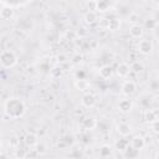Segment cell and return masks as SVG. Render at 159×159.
<instances>
[{
    "instance_id": "6da1fadb",
    "label": "cell",
    "mask_w": 159,
    "mask_h": 159,
    "mask_svg": "<svg viewBox=\"0 0 159 159\" xmlns=\"http://www.w3.org/2000/svg\"><path fill=\"white\" fill-rule=\"evenodd\" d=\"M4 113L10 119H19L25 116L26 106L20 98H9L4 103Z\"/></svg>"
},
{
    "instance_id": "7a4b0ae2",
    "label": "cell",
    "mask_w": 159,
    "mask_h": 159,
    "mask_svg": "<svg viewBox=\"0 0 159 159\" xmlns=\"http://www.w3.org/2000/svg\"><path fill=\"white\" fill-rule=\"evenodd\" d=\"M0 63L4 68H12L17 63V56L11 50H5L0 55Z\"/></svg>"
},
{
    "instance_id": "3957f363",
    "label": "cell",
    "mask_w": 159,
    "mask_h": 159,
    "mask_svg": "<svg viewBox=\"0 0 159 159\" xmlns=\"http://www.w3.org/2000/svg\"><path fill=\"white\" fill-rule=\"evenodd\" d=\"M153 48H154V45H153L152 40H149V39H143L138 43V51L142 55H149L153 51Z\"/></svg>"
},
{
    "instance_id": "277c9868",
    "label": "cell",
    "mask_w": 159,
    "mask_h": 159,
    "mask_svg": "<svg viewBox=\"0 0 159 159\" xmlns=\"http://www.w3.org/2000/svg\"><path fill=\"white\" fill-rule=\"evenodd\" d=\"M96 103H97V99H96V96L93 93L87 92L81 98V104L84 108H93L96 106Z\"/></svg>"
},
{
    "instance_id": "5b68a950",
    "label": "cell",
    "mask_w": 159,
    "mask_h": 159,
    "mask_svg": "<svg viewBox=\"0 0 159 159\" xmlns=\"http://www.w3.org/2000/svg\"><path fill=\"white\" fill-rule=\"evenodd\" d=\"M24 143L26 147L29 148H35L37 144H39V135L36 133H32V132H29L25 134L24 137Z\"/></svg>"
},
{
    "instance_id": "8992f818",
    "label": "cell",
    "mask_w": 159,
    "mask_h": 159,
    "mask_svg": "<svg viewBox=\"0 0 159 159\" xmlns=\"http://www.w3.org/2000/svg\"><path fill=\"white\" fill-rule=\"evenodd\" d=\"M122 93L124 94V96H127V97H129V96H132L133 93H135V91H137V84H135V82H133V81H125L123 84H122Z\"/></svg>"
},
{
    "instance_id": "52a82bcc",
    "label": "cell",
    "mask_w": 159,
    "mask_h": 159,
    "mask_svg": "<svg viewBox=\"0 0 159 159\" xmlns=\"http://www.w3.org/2000/svg\"><path fill=\"white\" fill-rule=\"evenodd\" d=\"M130 72H132L130 66H129L127 62H120V63L117 66V68H116V73H117V76H118V77H122V78L127 77Z\"/></svg>"
},
{
    "instance_id": "ba28073f",
    "label": "cell",
    "mask_w": 159,
    "mask_h": 159,
    "mask_svg": "<svg viewBox=\"0 0 159 159\" xmlns=\"http://www.w3.org/2000/svg\"><path fill=\"white\" fill-rule=\"evenodd\" d=\"M129 35L133 39H140L144 35V27L142 25H139V24L130 25V27H129Z\"/></svg>"
},
{
    "instance_id": "9c48e42d",
    "label": "cell",
    "mask_w": 159,
    "mask_h": 159,
    "mask_svg": "<svg viewBox=\"0 0 159 159\" xmlns=\"http://www.w3.org/2000/svg\"><path fill=\"white\" fill-rule=\"evenodd\" d=\"M118 109L122 113H129L133 109V102H132V99H129V98L120 99L119 103H118Z\"/></svg>"
},
{
    "instance_id": "30bf717a",
    "label": "cell",
    "mask_w": 159,
    "mask_h": 159,
    "mask_svg": "<svg viewBox=\"0 0 159 159\" xmlns=\"http://www.w3.org/2000/svg\"><path fill=\"white\" fill-rule=\"evenodd\" d=\"M96 127H97V120H96V118H93V117H86V118L82 119V128H83L84 130L89 132V130L96 129Z\"/></svg>"
},
{
    "instance_id": "8fae6325",
    "label": "cell",
    "mask_w": 159,
    "mask_h": 159,
    "mask_svg": "<svg viewBox=\"0 0 159 159\" xmlns=\"http://www.w3.org/2000/svg\"><path fill=\"white\" fill-rule=\"evenodd\" d=\"M145 138L142 137V135H134L132 139H130V145L138 150H142L144 147H145Z\"/></svg>"
},
{
    "instance_id": "7c38bea8",
    "label": "cell",
    "mask_w": 159,
    "mask_h": 159,
    "mask_svg": "<svg viewBox=\"0 0 159 159\" xmlns=\"http://www.w3.org/2000/svg\"><path fill=\"white\" fill-rule=\"evenodd\" d=\"M117 132H118L119 135L127 137V135H129L132 133V127H130V124H128L125 122H122V123H119L117 125Z\"/></svg>"
},
{
    "instance_id": "4fadbf2b",
    "label": "cell",
    "mask_w": 159,
    "mask_h": 159,
    "mask_svg": "<svg viewBox=\"0 0 159 159\" xmlns=\"http://www.w3.org/2000/svg\"><path fill=\"white\" fill-rule=\"evenodd\" d=\"M14 14H15V11H14V9L11 6L4 5L1 7V10H0V17L2 20H10V19H12L14 17Z\"/></svg>"
},
{
    "instance_id": "5bb4252c",
    "label": "cell",
    "mask_w": 159,
    "mask_h": 159,
    "mask_svg": "<svg viewBox=\"0 0 159 159\" xmlns=\"http://www.w3.org/2000/svg\"><path fill=\"white\" fill-rule=\"evenodd\" d=\"M75 88L80 92H86L89 88V82L86 78H76L75 81Z\"/></svg>"
},
{
    "instance_id": "9a60e30c",
    "label": "cell",
    "mask_w": 159,
    "mask_h": 159,
    "mask_svg": "<svg viewBox=\"0 0 159 159\" xmlns=\"http://www.w3.org/2000/svg\"><path fill=\"white\" fill-rule=\"evenodd\" d=\"M120 27V20L119 17H112L108 20V24H107V30L111 31V32H116L118 31Z\"/></svg>"
},
{
    "instance_id": "2e32d148",
    "label": "cell",
    "mask_w": 159,
    "mask_h": 159,
    "mask_svg": "<svg viewBox=\"0 0 159 159\" xmlns=\"http://www.w3.org/2000/svg\"><path fill=\"white\" fill-rule=\"evenodd\" d=\"M99 76L103 80H108L113 76V68L109 66V65H103L101 68H99Z\"/></svg>"
},
{
    "instance_id": "e0dca14e",
    "label": "cell",
    "mask_w": 159,
    "mask_h": 159,
    "mask_svg": "<svg viewBox=\"0 0 159 159\" xmlns=\"http://www.w3.org/2000/svg\"><path fill=\"white\" fill-rule=\"evenodd\" d=\"M157 119H158V114H157V112L154 109H145V112H144V120L147 123L152 124Z\"/></svg>"
},
{
    "instance_id": "ac0fdd59",
    "label": "cell",
    "mask_w": 159,
    "mask_h": 159,
    "mask_svg": "<svg viewBox=\"0 0 159 159\" xmlns=\"http://www.w3.org/2000/svg\"><path fill=\"white\" fill-rule=\"evenodd\" d=\"M97 20H98V19H97L96 11H87V12L84 14V16H83V21H84V24H87V25H93Z\"/></svg>"
},
{
    "instance_id": "d6986e66",
    "label": "cell",
    "mask_w": 159,
    "mask_h": 159,
    "mask_svg": "<svg viewBox=\"0 0 159 159\" xmlns=\"http://www.w3.org/2000/svg\"><path fill=\"white\" fill-rule=\"evenodd\" d=\"M128 145H129V143H128V140L124 139V138H119V139L116 142V149H117L118 152H120V153H124V150L128 148Z\"/></svg>"
},
{
    "instance_id": "ffe728a7",
    "label": "cell",
    "mask_w": 159,
    "mask_h": 159,
    "mask_svg": "<svg viewBox=\"0 0 159 159\" xmlns=\"http://www.w3.org/2000/svg\"><path fill=\"white\" fill-rule=\"evenodd\" d=\"M123 155H124L125 158H137V157L139 155V150H138V149H135V148H133V147L129 144V145H128V148L124 150Z\"/></svg>"
},
{
    "instance_id": "44dd1931",
    "label": "cell",
    "mask_w": 159,
    "mask_h": 159,
    "mask_svg": "<svg viewBox=\"0 0 159 159\" xmlns=\"http://www.w3.org/2000/svg\"><path fill=\"white\" fill-rule=\"evenodd\" d=\"M112 147L109 145V144H103V145H101V148H99V157H102V158H107V157H109L111 154H112Z\"/></svg>"
},
{
    "instance_id": "7402d4cb",
    "label": "cell",
    "mask_w": 159,
    "mask_h": 159,
    "mask_svg": "<svg viewBox=\"0 0 159 159\" xmlns=\"http://www.w3.org/2000/svg\"><path fill=\"white\" fill-rule=\"evenodd\" d=\"M62 73H63V68L61 66H56L53 67L51 71H50V76L53 78V80H58L62 77Z\"/></svg>"
},
{
    "instance_id": "603a6c76",
    "label": "cell",
    "mask_w": 159,
    "mask_h": 159,
    "mask_svg": "<svg viewBox=\"0 0 159 159\" xmlns=\"http://www.w3.org/2000/svg\"><path fill=\"white\" fill-rule=\"evenodd\" d=\"M109 9V1L108 0H99L97 1V11L104 12Z\"/></svg>"
},
{
    "instance_id": "cb8c5ba5",
    "label": "cell",
    "mask_w": 159,
    "mask_h": 159,
    "mask_svg": "<svg viewBox=\"0 0 159 159\" xmlns=\"http://www.w3.org/2000/svg\"><path fill=\"white\" fill-rule=\"evenodd\" d=\"M139 19H140V16H139L137 12H130V14L128 15V17H127V21H128L130 25H135V24L139 22Z\"/></svg>"
},
{
    "instance_id": "d4e9b609",
    "label": "cell",
    "mask_w": 159,
    "mask_h": 159,
    "mask_svg": "<svg viewBox=\"0 0 159 159\" xmlns=\"http://www.w3.org/2000/svg\"><path fill=\"white\" fill-rule=\"evenodd\" d=\"M144 26H145L147 30H154L157 27V22H155L154 19H148V20H145Z\"/></svg>"
},
{
    "instance_id": "484cf974",
    "label": "cell",
    "mask_w": 159,
    "mask_h": 159,
    "mask_svg": "<svg viewBox=\"0 0 159 159\" xmlns=\"http://www.w3.org/2000/svg\"><path fill=\"white\" fill-rule=\"evenodd\" d=\"M130 70H132L134 73H139V72H142V70H143V65H142L140 62H133V63L130 65Z\"/></svg>"
},
{
    "instance_id": "4316f807",
    "label": "cell",
    "mask_w": 159,
    "mask_h": 159,
    "mask_svg": "<svg viewBox=\"0 0 159 159\" xmlns=\"http://www.w3.org/2000/svg\"><path fill=\"white\" fill-rule=\"evenodd\" d=\"M9 145H10V148H12V149L19 148V147H20V139L16 138V137H11L10 140H9Z\"/></svg>"
},
{
    "instance_id": "83f0119b",
    "label": "cell",
    "mask_w": 159,
    "mask_h": 159,
    "mask_svg": "<svg viewBox=\"0 0 159 159\" xmlns=\"http://www.w3.org/2000/svg\"><path fill=\"white\" fill-rule=\"evenodd\" d=\"M14 150H15V153H14L15 158H20V159L26 158V150H25V149H21V148L19 147V148H16V149H14Z\"/></svg>"
},
{
    "instance_id": "f1b7e54d",
    "label": "cell",
    "mask_w": 159,
    "mask_h": 159,
    "mask_svg": "<svg viewBox=\"0 0 159 159\" xmlns=\"http://www.w3.org/2000/svg\"><path fill=\"white\" fill-rule=\"evenodd\" d=\"M86 5L88 11H97V0H88Z\"/></svg>"
},
{
    "instance_id": "f546056e",
    "label": "cell",
    "mask_w": 159,
    "mask_h": 159,
    "mask_svg": "<svg viewBox=\"0 0 159 159\" xmlns=\"http://www.w3.org/2000/svg\"><path fill=\"white\" fill-rule=\"evenodd\" d=\"M65 36H66V39H67V40L73 41V40H76V39H77V32H76L75 30H68V31H66Z\"/></svg>"
},
{
    "instance_id": "4dcf8cb0",
    "label": "cell",
    "mask_w": 159,
    "mask_h": 159,
    "mask_svg": "<svg viewBox=\"0 0 159 159\" xmlns=\"http://www.w3.org/2000/svg\"><path fill=\"white\" fill-rule=\"evenodd\" d=\"M41 154L39 153V150L35 148V149H30L29 152H26V158H39Z\"/></svg>"
},
{
    "instance_id": "1f68e13d",
    "label": "cell",
    "mask_w": 159,
    "mask_h": 159,
    "mask_svg": "<svg viewBox=\"0 0 159 159\" xmlns=\"http://www.w3.org/2000/svg\"><path fill=\"white\" fill-rule=\"evenodd\" d=\"M82 60H83V56H82L81 53H75V55L72 56V58H71L72 63H75V65L81 63V62H82Z\"/></svg>"
},
{
    "instance_id": "d6a6232c",
    "label": "cell",
    "mask_w": 159,
    "mask_h": 159,
    "mask_svg": "<svg viewBox=\"0 0 159 159\" xmlns=\"http://www.w3.org/2000/svg\"><path fill=\"white\" fill-rule=\"evenodd\" d=\"M56 60H57V63L58 65H62V63H66L67 62V56L65 53H60L56 56Z\"/></svg>"
},
{
    "instance_id": "836d02e7",
    "label": "cell",
    "mask_w": 159,
    "mask_h": 159,
    "mask_svg": "<svg viewBox=\"0 0 159 159\" xmlns=\"http://www.w3.org/2000/svg\"><path fill=\"white\" fill-rule=\"evenodd\" d=\"M76 32H77V37H80V39H84L87 35V30L84 27H80Z\"/></svg>"
},
{
    "instance_id": "e575fe53",
    "label": "cell",
    "mask_w": 159,
    "mask_h": 159,
    "mask_svg": "<svg viewBox=\"0 0 159 159\" xmlns=\"http://www.w3.org/2000/svg\"><path fill=\"white\" fill-rule=\"evenodd\" d=\"M152 130H153L155 134L159 133V119H157L154 123H152Z\"/></svg>"
},
{
    "instance_id": "d590c367",
    "label": "cell",
    "mask_w": 159,
    "mask_h": 159,
    "mask_svg": "<svg viewBox=\"0 0 159 159\" xmlns=\"http://www.w3.org/2000/svg\"><path fill=\"white\" fill-rule=\"evenodd\" d=\"M67 145H68V144H67L63 139H60V140L57 142V148H58V149H65Z\"/></svg>"
},
{
    "instance_id": "8d00e7d4",
    "label": "cell",
    "mask_w": 159,
    "mask_h": 159,
    "mask_svg": "<svg viewBox=\"0 0 159 159\" xmlns=\"http://www.w3.org/2000/svg\"><path fill=\"white\" fill-rule=\"evenodd\" d=\"M35 148H36V149L39 150V153H40V154H42V153L45 152V147H43L42 144H37V145H36Z\"/></svg>"
},
{
    "instance_id": "74e56055",
    "label": "cell",
    "mask_w": 159,
    "mask_h": 159,
    "mask_svg": "<svg viewBox=\"0 0 159 159\" xmlns=\"http://www.w3.org/2000/svg\"><path fill=\"white\" fill-rule=\"evenodd\" d=\"M154 158H155V159H159V152H157V153L154 154Z\"/></svg>"
},
{
    "instance_id": "f35d334b",
    "label": "cell",
    "mask_w": 159,
    "mask_h": 159,
    "mask_svg": "<svg viewBox=\"0 0 159 159\" xmlns=\"http://www.w3.org/2000/svg\"><path fill=\"white\" fill-rule=\"evenodd\" d=\"M157 140H158V142H159V133H158V134H157Z\"/></svg>"
},
{
    "instance_id": "ab89813d",
    "label": "cell",
    "mask_w": 159,
    "mask_h": 159,
    "mask_svg": "<svg viewBox=\"0 0 159 159\" xmlns=\"http://www.w3.org/2000/svg\"><path fill=\"white\" fill-rule=\"evenodd\" d=\"M158 81H159V73H158Z\"/></svg>"
},
{
    "instance_id": "60d3db41",
    "label": "cell",
    "mask_w": 159,
    "mask_h": 159,
    "mask_svg": "<svg viewBox=\"0 0 159 159\" xmlns=\"http://www.w3.org/2000/svg\"><path fill=\"white\" fill-rule=\"evenodd\" d=\"M158 10H159V5H158Z\"/></svg>"
},
{
    "instance_id": "b9f144b4",
    "label": "cell",
    "mask_w": 159,
    "mask_h": 159,
    "mask_svg": "<svg viewBox=\"0 0 159 159\" xmlns=\"http://www.w3.org/2000/svg\"><path fill=\"white\" fill-rule=\"evenodd\" d=\"M113 1H117V0H113Z\"/></svg>"
}]
</instances>
